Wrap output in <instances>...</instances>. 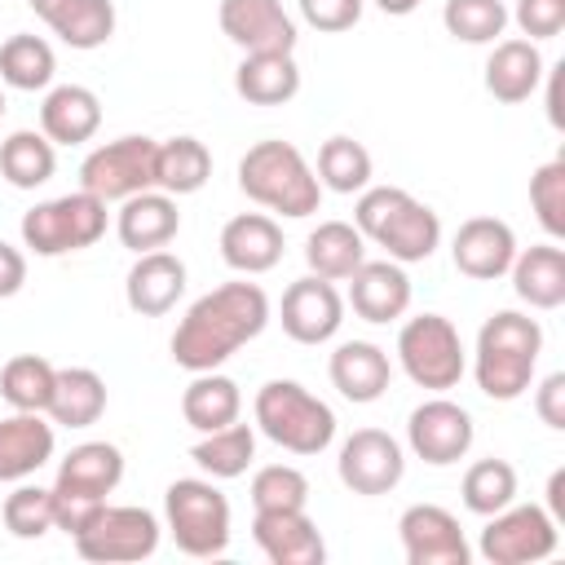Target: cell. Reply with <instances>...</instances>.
<instances>
[{
    "mask_svg": "<svg viewBox=\"0 0 565 565\" xmlns=\"http://www.w3.org/2000/svg\"><path fill=\"white\" fill-rule=\"evenodd\" d=\"M269 322V296L256 282H221L199 296L172 331V362L194 371H216L243 344H252Z\"/></svg>",
    "mask_w": 565,
    "mask_h": 565,
    "instance_id": "cell-1",
    "label": "cell"
},
{
    "mask_svg": "<svg viewBox=\"0 0 565 565\" xmlns=\"http://www.w3.org/2000/svg\"><path fill=\"white\" fill-rule=\"evenodd\" d=\"M543 353V327L530 313L499 309L481 322L477 349H472V375L477 388L490 402H516L534 384V366Z\"/></svg>",
    "mask_w": 565,
    "mask_h": 565,
    "instance_id": "cell-2",
    "label": "cell"
},
{
    "mask_svg": "<svg viewBox=\"0 0 565 565\" xmlns=\"http://www.w3.org/2000/svg\"><path fill=\"white\" fill-rule=\"evenodd\" d=\"M353 225H358L362 238H371L375 247H384L388 260H397V265L428 260L437 252V243H441L437 212L428 203H419L402 185H366L358 194Z\"/></svg>",
    "mask_w": 565,
    "mask_h": 565,
    "instance_id": "cell-3",
    "label": "cell"
},
{
    "mask_svg": "<svg viewBox=\"0 0 565 565\" xmlns=\"http://www.w3.org/2000/svg\"><path fill=\"white\" fill-rule=\"evenodd\" d=\"M238 190L278 212V216H313L322 203V185L309 168V159L291 146V141H256L247 146V154L238 159Z\"/></svg>",
    "mask_w": 565,
    "mask_h": 565,
    "instance_id": "cell-4",
    "label": "cell"
},
{
    "mask_svg": "<svg viewBox=\"0 0 565 565\" xmlns=\"http://www.w3.org/2000/svg\"><path fill=\"white\" fill-rule=\"evenodd\" d=\"M124 481V455L110 441H79L53 477V530H66L71 539L93 521V512L115 494Z\"/></svg>",
    "mask_w": 565,
    "mask_h": 565,
    "instance_id": "cell-5",
    "label": "cell"
},
{
    "mask_svg": "<svg viewBox=\"0 0 565 565\" xmlns=\"http://www.w3.org/2000/svg\"><path fill=\"white\" fill-rule=\"evenodd\" d=\"M252 411H256V428L291 455H322L335 441V411L296 380L260 384Z\"/></svg>",
    "mask_w": 565,
    "mask_h": 565,
    "instance_id": "cell-6",
    "label": "cell"
},
{
    "mask_svg": "<svg viewBox=\"0 0 565 565\" xmlns=\"http://www.w3.org/2000/svg\"><path fill=\"white\" fill-rule=\"evenodd\" d=\"M163 516H168L172 543L185 556H194V561L225 556V547H230V499L207 477H177L163 494Z\"/></svg>",
    "mask_w": 565,
    "mask_h": 565,
    "instance_id": "cell-7",
    "label": "cell"
},
{
    "mask_svg": "<svg viewBox=\"0 0 565 565\" xmlns=\"http://www.w3.org/2000/svg\"><path fill=\"white\" fill-rule=\"evenodd\" d=\"M397 362L411 375V384H419L428 393L455 388L463 380V371H468L463 340H459L455 322L441 318V313H419V318L402 322V331H397Z\"/></svg>",
    "mask_w": 565,
    "mask_h": 565,
    "instance_id": "cell-8",
    "label": "cell"
},
{
    "mask_svg": "<svg viewBox=\"0 0 565 565\" xmlns=\"http://www.w3.org/2000/svg\"><path fill=\"white\" fill-rule=\"evenodd\" d=\"M106 234V203L88 190L44 199L22 216V247L35 256H66L84 252Z\"/></svg>",
    "mask_w": 565,
    "mask_h": 565,
    "instance_id": "cell-9",
    "label": "cell"
},
{
    "mask_svg": "<svg viewBox=\"0 0 565 565\" xmlns=\"http://www.w3.org/2000/svg\"><path fill=\"white\" fill-rule=\"evenodd\" d=\"M75 552L97 565H128L159 552V521L146 508L132 503H102L93 521L75 534Z\"/></svg>",
    "mask_w": 565,
    "mask_h": 565,
    "instance_id": "cell-10",
    "label": "cell"
},
{
    "mask_svg": "<svg viewBox=\"0 0 565 565\" xmlns=\"http://www.w3.org/2000/svg\"><path fill=\"white\" fill-rule=\"evenodd\" d=\"M561 547V530L547 508L539 503H508L494 516H486V530L477 539V552L490 565H534L547 561Z\"/></svg>",
    "mask_w": 565,
    "mask_h": 565,
    "instance_id": "cell-11",
    "label": "cell"
},
{
    "mask_svg": "<svg viewBox=\"0 0 565 565\" xmlns=\"http://www.w3.org/2000/svg\"><path fill=\"white\" fill-rule=\"evenodd\" d=\"M154 137H115L84 154L79 163V190L97 194L102 203H124L128 194L154 190Z\"/></svg>",
    "mask_w": 565,
    "mask_h": 565,
    "instance_id": "cell-12",
    "label": "cell"
},
{
    "mask_svg": "<svg viewBox=\"0 0 565 565\" xmlns=\"http://www.w3.org/2000/svg\"><path fill=\"white\" fill-rule=\"evenodd\" d=\"M472 433H477L472 415L450 397H428L406 419V446L415 450V459H424L433 468L459 463L472 450Z\"/></svg>",
    "mask_w": 565,
    "mask_h": 565,
    "instance_id": "cell-13",
    "label": "cell"
},
{
    "mask_svg": "<svg viewBox=\"0 0 565 565\" xmlns=\"http://www.w3.org/2000/svg\"><path fill=\"white\" fill-rule=\"evenodd\" d=\"M335 472L340 481L353 490V494H388L402 472H406V455L397 446V437H388L384 428H358L344 437L340 446V459H335Z\"/></svg>",
    "mask_w": 565,
    "mask_h": 565,
    "instance_id": "cell-14",
    "label": "cell"
},
{
    "mask_svg": "<svg viewBox=\"0 0 565 565\" xmlns=\"http://www.w3.org/2000/svg\"><path fill=\"white\" fill-rule=\"evenodd\" d=\"M406 565H468L472 547L459 530V516L441 503H411L397 521Z\"/></svg>",
    "mask_w": 565,
    "mask_h": 565,
    "instance_id": "cell-15",
    "label": "cell"
},
{
    "mask_svg": "<svg viewBox=\"0 0 565 565\" xmlns=\"http://www.w3.org/2000/svg\"><path fill=\"white\" fill-rule=\"evenodd\" d=\"M278 318H282V331L296 344H327L344 322V296L327 278L305 274L282 291Z\"/></svg>",
    "mask_w": 565,
    "mask_h": 565,
    "instance_id": "cell-16",
    "label": "cell"
},
{
    "mask_svg": "<svg viewBox=\"0 0 565 565\" xmlns=\"http://www.w3.org/2000/svg\"><path fill=\"white\" fill-rule=\"evenodd\" d=\"M216 18L243 53H296V18L282 0H221Z\"/></svg>",
    "mask_w": 565,
    "mask_h": 565,
    "instance_id": "cell-17",
    "label": "cell"
},
{
    "mask_svg": "<svg viewBox=\"0 0 565 565\" xmlns=\"http://www.w3.org/2000/svg\"><path fill=\"white\" fill-rule=\"evenodd\" d=\"M512 256H516V234L508 221L499 216H468L459 230H455V243H450V260L463 278H477V282H494L512 269Z\"/></svg>",
    "mask_w": 565,
    "mask_h": 565,
    "instance_id": "cell-18",
    "label": "cell"
},
{
    "mask_svg": "<svg viewBox=\"0 0 565 565\" xmlns=\"http://www.w3.org/2000/svg\"><path fill=\"white\" fill-rule=\"evenodd\" d=\"M252 539L265 552L269 565H322L327 543L305 508H282V512H256L252 516Z\"/></svg>",
    "mask_w": 565,
    "mask_h": 565,
    "instance_id": "cell-19",
    "label": "cell"
},
{
    "mask_svg": "<svg viewBox=\"0 0 565 565\" xmlns=\"http://www.w3.org/2000/svg\"><path fill=\"white\" fill-rule=\"evenodd\" d=\"M185 296V265L181 256L154 247V252H141L124 278V300L132 313L141 318H163L168 309H177V300Z\"/></svg>",
    "mask_w": 565,
    "mask_h": 565,
    "instance_id": "cell-20",
    "label": "cell"
},
{
    "mask_svg": "<svg viewBox=\"0 0 565 565\" xmlns=\"http://www.w3.org/2000/svg\"><path fill=\"white\" fill-rule=\"evenodd\" d=\"M221 260L252 278V274H269L282 260V225L265 212H238L225 221L221 230Z\"/></svg>",
    "mask_w": 565,
    "mask_h": 565,
    "instance_id": "cell-21",
    "label": "cell"
},
{
    "mask_svg": "<svg viewBox=\"0 0 565 565\" xmlns=\"http://www.w3.org/2000/svg\"><path fill=\"white\" fill-rule=\"evenodd\" d=\"M349 309L362 322H397L411 309V278L397 260H362L349 274Z\"/></svg>",
    "mask_w": 565,
    "mask_h": 565,
    "instance_id": "cell-22",
    "label": "cell"
},
{
    "mask_svg": "<svg viewBox=\"0 0 565 565\" xmlns=\"http://www.w3.org/2000/svg\"><path fill=\"white\" fill-rule=\"evenodd\" d=\"M181 230V212H177V199L163 194V190H141V194H128L119 203V216H115V234L128 252H154V247H168Z\"/></svg>",
    "mask_w": 565,
    "mask_h": 565,
    "instance_id": "cell-23",
    "label": "cell"
},
{
    "mask_svg": "<svg viewBox=\"0 0 565 565\" xmlns=\"http://www.w3.org/2000/svg\"><path fill=\"white\" fill-rule=\"evenodd\" d=\"M53 424L44 411H13L0 419V481H26L53 459Z\"/></svg>",
    "mask_w": 565,
    "mask_h": 565,
    "instance_id": "cell-24",
    "label": "cell"
},
{
    "mask_svg": "<svg viewBox=\"0 0 565 565\" xmlns=\"http://www.w3.org/2000/svg\"><path fill=\"white\" fill-rule=\"evenodd\" d=\"M327 375L340 388V397L366 406V402H380L384 397V388L393 380V362L371 340H344V344H335V353L327 362Z\"/></svg>",
    "mask_w": 565,
    "mask_h": 565,
    "instance_id": "cell-25",
    "label": "cell"
},
{
    "mask_svg": "<svg viewBox=\"0 0 565 565\" xmlns=\"http://www.w3.org/2000/svg\"><path fill=\"white\" fill-rule=\"evenodd\" d=\"M102 128V102L84 84H57L40 102V132L53 146H84Z\"/></svg>",
    "mask_w": 565,
    "mask_h": 565,
    "instance_id": "cell-26",
    "label": "cell"
},
{
    "mask_svg": "<svg viewBox=\"0 0 565 565\" xmlns=\"http://www.w3.org/2000/svg\"><path fill=\"white\" fill-rule=\"evenodd\" d=\"M44 26L71 49H102L115 35V4L110 0H26Z\"/></svg>",
    "mask_w": 565,
    "mask_h": 565,
    "instance_id": "cell-27",
    "label": "cell"
},
{
    "mask_svg": "<svg viewBox=\"0 0 565 565\" xmlns=\"http://www.w3.org/2000/svg\"><path fill=\"white\" fill-rule=\"evenodd\" d=\"M543 53L534 40H494L490 57H486V93L494 102H525L534 97V88L543 84Z\"/></svg>",
    "mask_w": 565,
    "mask_h": 565,
    "instance_id": "cell-28",
    "label": "cell"
},
{
    "mask_svg": "<svg viewBox=\"0 0 565 565\" xmlns=\"http://www.w3.org/2000/svg\"><path fill=\"white\" fill-rule=\"evenodd\" d=\"M512 291L530 309H561L565 305V252L556 243H534L512 256Z\"/></svg>",
    "mask_w": 565,
    "mask_h": 565,
    "instance_id": "cell-29",
    "label": "cell"
},
{
    "mask_svg": "<svg viewBox=\"0 0 565 565\" xmlns=\"http://www.w3.org/2000/svg\"><path fill=\"white\" fill-rule=\"evenodd\" d=\"M234 93L247 106H282L300 93V66L291 53H243L234 71Z\"/></svg>",
    "mask_w": 565,
    "mask_h": 565,
    "instance_id": "cell-30",
    "label": "cell"
},
{
    "mask_svg": "<svg viewBox=\"0 0 565 565\" xmlns=\"http://www.w3.org/2000/svg\"><path fill=\"white\" fill-rule=\"evenodd\" d=\"M106 411V380L93 366H62L53 375V397L44 415L62 428H88Z\"/></svg>",
    "mask_w": 565,
    "mask_h": 565,
    "instance_id": "cell-31",
    "label": "cell"
},
{
    "mask_svg": "<svg viewBox=\"0 0 565 565\" xmlns=\"http://www.w3.org/2000/svg\"><path fill=\"white\" fill-rule=\"evenodd\" d=\"M238 411H243V393L221 371H194V380L181 393V415L194 433H216V428L234 424Z\"/></svg>",
    "mask_w": 565,
    "mask_h": 565,
    "instance_id": "cell-32",
    "label": "cell"
},
{
    "mask_svg": "<svg viewBox=\"0 0 565 565\" xmlns=\"http://www.w3.org/2000/svg\"><path fill=\"white\" fill-rule=\"evenodd\" d=\"M305 260H309V274H318L327 282H340L366 260V238L349 221H322L305 238Z\"/></svg>",
    "mask_w": 565,
    "mask_h": 565,
    "instance_id": "cell-33",
    "label": "cell"
},
{
    "mask_svg": "<svg viewBox=\"0 0 565 565\" xmlns=\"http://www.w3.org/2000/svg\"><path fill=\"white\" fill-rule=\"evenodd\" d=\"M212 177V150L199 137H168L154 146V190L163 194H194Z\"/></svg>",
    "mask_w": 565,
    "mask_h": 565,
    "instance_id": "cell-34",
    "label": "cell"
},
{
    "mask_svg": "<svg viewBox=\"0 0 565 565\" xmlns=\"http://www.w3.org/2000/svg\"><path fill=\"white\" fill-rule=\"evenodd\" d=\"M57 172V146L35 132V128H18L0 141V177L13 190H35Z\"/></svg>",
    "mask_w": 565,
    "mask_h": 565,
    "instance_id": "cell-35",
    "label": "cell"
},
{
    "mask_svg": "<svg viewBox=\"0 0 565 565\" xmlns=\"http://www.w3.org/2000/svg\"><path fill=\"white\" fill-rule=\"evenodd\" d=\"M190 459L212 477V481H234V477H243L247 468H252V459H256V433H252V424H225V428H216V433H203L199 441H194V450H190Z\"/></svg>",
    "mask_w": 565,
    "mask_h": 565,
    "instance_id": "cell-36",
    "label": "cell"
},
{
    "mask_svg": "<svg viewBox=\"0 0 565 565\" xmlns=\"http://www.w3.org/2000/svg\"><path fill=\"white\" fill-rule=\"evenodd\" d=\"M53 75H57V57H53L49 40L18 31V35H9V40L0 44V79H4L9 88L35 93V88H49Z\"/></svg>",
    "mask_w": 565,
    "mask_h": 565,
    "instance_id": "cell-37",
    "label": "cell"
},
{
    "mask_svg": "<svg viewBox=\"0 0 565 565\" xmlns=\"http://www.w3.org/2000/svg\"><path fill=\"white\" fill-rule=\"evenodd\" d=\"M318 185L335 190V194H362L371 185V150L344 132L327 137L318 146Z\"/></svg>",
    "mask_w": 565,
    "mask_h": 565,
    "instance_id": "cell-38",
    "label": "cell"
},
{
    "mask_svg": "<svg viewBox=\"0 0 565 565\" xmlns=\"http://www.w3.org/2000/svg\"><path fill=\"white\" fill-rule=\"evenodd\" d=\"M53 375L57 366L40 353H18L4 362L0 371V397L13 406V411H44L49 397H53Z\"/></svg>",
    "mask_w": 565,
    "mask_h": 565,
    "instance_id": "cell-39",
    "label": "cell"
},
{
    "mask_svg": "<svg viewBox=\"0 0 565 565\" xmlns=\"http://www.w3.org/2000/svg\"><path fill=\"white\" fill-rule=\"evenodd\" d=\"M463 508L477 512V516H494L499 508H508L516 499V468L508 459H477L468 472H463Z\"/></svg>",
    "mask_w": 565,
    "mask_h": 565,
    "instance_id": "cell-40",
    "label": "cell"
},
{
    "mask_svg": "<svg viewBox=\"0 0 565 565\" xmlns=\"http://www.w3.org/2000/svg\"><path fill=\"white\" fill-rule=\"evenodd\" d=\"M441 26L463 44H494L508 26V4L503 0H446Z\"/></svg>",
    "mask_w": 565,
    "mask_h": 565,
    "instance_id": "cell-41",
    "label": "cell"
},
{
    "mask_svg": "<svg viewBox=\"0 0 565 565\" xmlns=\"http://www.w3.org/2000/svg\"><path fill=\"white\" fill-rule=\"evenodd\" d=\"M309 503V477L291 463H265L252 477V508L256 512H282Z\"/></svg>",
    "mask_w": 565,
    "mask_h": 565,
    "instance_id": "cell-42",
    "label": "cell"
},
{
    "mask_svg": "<svg viewBox=\"0 0 565 565\" xmlns=\"http://www.w3.org/2000/svg\"><path fill=\"white\" fill-rule=\"evenodd\" d=\"M530 207L547 238H565V154L547 159L530 177Z\"/></svg>",
    "mask_w": 565,
    "mask_h": 565,
    "instance_id": "cell-43",
    "label": "cell"
},
{
    "mask_svg": "<svg viewBox=\"0 0 565 565\" xmlns=\"http://www.w3.org/2000/svg\"><path fill=\"white\" fill-rule=\"evenodd\" d=\"M4 530L13 539H40V534H49L53 530V490L22 481L4 499Z\"/></svg>",
    "mask_w": 565,
    "mask_h": 565,
    "instance_id": "cell-44",
    "label": "cell"
},
{
    "mask_svg": "<svg viewBox=\"0 0 565 565\" xmlns=\"http://www.w3.org/2000/svg\"><path fill=\"white\" fill-rule=\"evenodd\" d=\"M525 40H556L565 31V0H516V9L508 13Z\"/></svg>",
    "mask_w": 565,
    "mask_h": 565,
    "instance_id": "cell-45",
    "label": "cell"
},
{
    "mask_svg": "<svg viewBox=\"0 0 565 565\" xmlns=\"http://www.w3.org/2000/svg\"><path fill=\"white\" fill-rule=\"evenodd\" d=\"M362 9H366V0H300V18L313 31H327V35L358 26Z\"/></svg>",
    "mask_w": 565,
    "mask_h": 565,
    "instance_id": "cell-46",
    "label": "cell"
},
{
    "mask_svg": "<svg viewBox=\"0 0 565 565\" xmlns=\"http://www.w3.org/2000/svg\"><path fill=\"white\" fill-rule=\"evenodd\" d=\"M534 411L547 428H565V371H552L539 388H534Z\"/></svg>",
    "mask_w": 565,
    "mask_h": 565,
    "instance_id": "cell-47",
    "label": "cell"
},
{
    "mask_svg": "<svg viewBox=\"0 0 565 565\" xmlns=\"http://www.w3.org/2000/svg\"><path fill=\"white\" fill-rule=\"evenodd\" d=\"M26 282V256L13 243H0V300L18 296Z\"/></svg>",
    "mask_w": 565,
    "mask_h": 565,
    "instance_id": "cell-48",
    "label": "cell"
},
{
    "mask_svg": "<svg viewBox=\"0 0 565 565\" xmlns=\"http://www.w3.org/2000/svg\"><path fill=\"white\" fill-rule=\"evenodd\" d=\"M547 512H552V521L561 525V516H565V468H556V472L547 477Z\"/></svg>",
    "mask_w": 565,
    "mask_h": 565,
    "instance_id": "cell-49",
    "label": "cell"
},
{
    "mask_svg": "<svg viewBox=\"0 0 565 565\" xmlns=\"http://www.w3.org/2000/svg\"><path fill=\"white\" fill-rule=\"evenodd\" d=\"M565 66V62H561ZM561 66L552 71V84H547V119H552V128H561L565 119H561Z\"/></svg>",
    "mask_w": 565,
    "mask_h": 565,
    "instance_id": "cell-50",
    "label": "cell"
},
{
    "mask_svg": "<svg viewBox=\"0 0 565 565\" xmlns=\"http://www.w3.org/2000/svg\"><path fill=\"white\" fill-rule=\"evenodd\" d=\"M375 9H380V13H388V18H406V13H415V9H419V0H375Z\"/></svg>",
    "mask_w": 565,
    "mask_h": 565,
    "instance_id": "cell-51",
    "label": "cell"
},
{
    "mask_svg": "<svg viewBox=\"0 0 565 565\" xmlns=\"http://www.w3.org/2000/svg\"><path fill=\"white\" fill-rule=\"evenodd\" d=\"M0 119H4V88H0Z\"/></svg>",
    "mask_w": 565,
    "mask_h": 565,
    "instance_id": "cell-52",
    "label": "cell"
}]
</instances>
